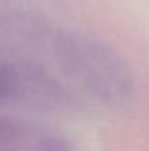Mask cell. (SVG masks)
Segmentation results:
<instances>
[{
  "mask_svg": "<svg viewBox=\"0 0 149 151\" xmlns=\"http://www.w3.org/2000/svg\"><path fill=\"white\" fill-rule=\"evenodd\" d=\"M64 72L101 100H124L132 87L130 75L115 53L79 35H60L54 44Z\"/></svg>",
  "mask_w": 149,
  "mask_h": 151,
  "instance_id": "obj_1",
  "label": "cell"
},
{
  "mask_svg": "<svg viewBox=\"0 0 149 151\" xmlns=\"http://www.w3.org/2000/svg\"><path fill=\"white\" fill-rule=\"evenodd\" d=\"M44 132L40 131H31V129H25L24 138L18 147L16 151H41V139H43Z\"/></svg>",
  "mask_w": 149,
  "mask_h": 151,
  "instance_id": "obj_3",
  "label": "cell"
},
{
  "mask_svg": "<svg viewBox=\"0 0 149 151\" xmlns=\"http://www.w3.org/2000/svg\"><path fill=\"white\" fill-rule=\"evenodd\" d=\"M41 151H76L72 144L60 135L44 132L41 139Z\"/></svg>",
  "mask_w": 149,
  "mask_h": 151,
  "instance_id": "obj_2",
  "label": "cell"
}]
</instances>
